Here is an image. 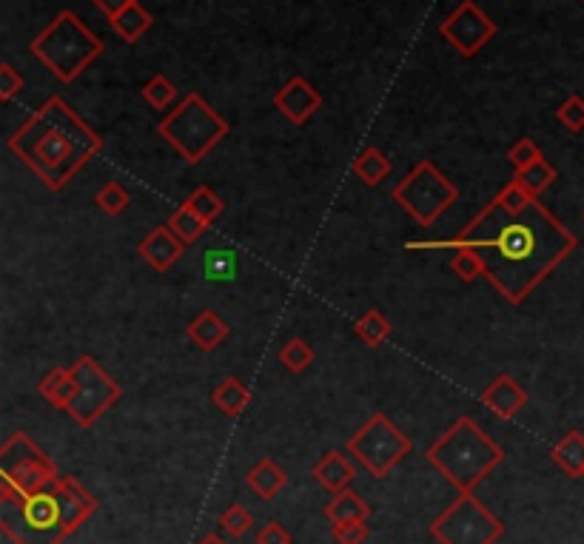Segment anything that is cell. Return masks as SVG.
<instances>
[{"label":"cell","mask_w":584,"mask_h":544,"mask_svg":"<svg viewBox=\"0 0 584 544\" xmlns=\"http://www.w3.org/2000/svg\"><path fill=\"white\" fill-rule=\"evenodd\" d=\"M556 177H559L556 166H553V163H547L545 157H542L539 163H533V166H528V169L516 171V177H513V180H516V183H522V188L528 191L530 197H536V200H539V194L556 183Z\"/></svg>","instance_id":"26"},{"label":"cell","mask_w":584,"mask_h":544,"mask_svg":"<svg viewBox=\"0 0 584 544\" xmlns=\"http://www.w3.org/2000/svg\"><path fill=\"white\" fill-rule=\"evenodd\" d=\"M197 544H226V539H223V536H217V533H211V536H206V539H200Z\"/></svg>","instance_id":"42"},{"label":"cell","mask_w":584,"mask_h":544,"mask_svg":"<svg viewBox=\"0 0 584 544\" xmlns=\"http://www.w3.org/2000/svg\"><path fill=\"white\" fill-rule=\"evenodd\" d=\"M6 146L49 191H63L103 151V137L63 97H49Z\"/></svg>","instance_id":"2"},{"label":"cell","mask_w":584,"mask_h":544,"mask_svg":"<svg viewBox=\"0 0 584 544\" xmlns=\"http://www.w3.org/2000/svg\"><path fill=\"white\" fill-rule=\"evenodd\" d=\"M254 525V516H251V510L243 505H231L228 510H223V516H220V530L228 533L231 539H240L245 536L248 530Z\"/></svg>","instance_id":"33"},{"label":"cell","mask_w":584,"mask_h":544,"mask_svg":"<svg viewBox=\"0 0 584 544\" xmlns=\"http://www.w3.org/2000/svg\"><path fill=\"white\" fill-rule=\"evenodd\" d=\"M157 132L186 163L197 166L228 137V123L200 94H186L183 103L163 117Z\"/></svg>","instance_id":"6"},{"label":"cell","mask_w":584,"mask_h":544,"mask_svg":"<svg viewBox=\"0 0 584 544\" xmlns=\"http://www.w3.org/2000/svg\"><path fill=\"white\" fill-rule=\"evenodd\" d=\"M582 217H584V214H582Z\"/></svg>","instance_id":"44"},{"label":"cell","mask_w":584,"mask_h":544,"mask_svg":"<svg viewBox=\"0 0 584 544\" xmlns=\"http://www.w3.org/2000/svg\"><path fill=\"white\" fill-rule=\"evenodd\" d=\"M354 174H357L365 186H379V183H385L388 174H391V160H388L379 149L368 146V149H362L357 154V160H354Z\"/></svg>","instance_id":"25"},{"label":"cell","mask_w":584,"mask_h":544,"mask_svg":"<svg viewBox=\"0 0 584 544\" xmlns=\"http://www.w3.org/2000/svg\"><path fill=\"white\" fill-rule=\"evenodd\" d=\"M396 206L411 214L419 226H434L436 220L459 200V188L436 169L431 160H422L408 177H402L394 188Z\"/></svg>","instance_id":"7"},{"label":"cell","mask_w":584,"mask_h":544,"mask_svg":"<svg viewBox=\"0 0 584 544\" xmlns=\"http://www.w3.org/2000/svg\"><path fill=\"white\" fill-rule=\"evenodd\" d=\"M274 106L280 109L288 123L305 126L322 109V94L305 77H291L283 89L274 94Z\"/></svg>","instance_id":"13"},{"label":"cell","mask_w":584,"mask_h":544,"mask_svg":"<svg viewBox=\"0 0 584 544\" xmlns=\"http://www.w3.org/2000/svg\"><path fill=\"white\" fill-rule=\"evenodd\" d=\"M186 206L206 223V226H211L220 214H223V208H226V203L217 197V191L214 188H208V186H200V188H194L189 194V200H186Z\"/></svg>","instance_id":"28"},{"label":"cell","mask_w":584,"mask_h":544,"mask_svg":"<svg viewBox=\"0 0 584 544\" xmlns=\"http://www.w3.org/2000/svg\"><path fill=\"white\" fill-rule=\"evenodd\" d=\"M451 271L462 282H473L476 277H485V265L479 260V254H473L468 248L456 251L451 260Z\"/></svg>","instance_id":"35"},{"label":"cell","mask_w":584,"mask_h":544,"mask_svg":"<svg viewBox=\"0 0 584 544\" xmlns=\"http://www.w3.org/2000/svg\"><path fill=\"white\" fill-rule=\"evenodd\" d=\"M95 206L100 208L103 214H109V217H120L126 208L132 206V194L120 186V183H106V186L95 194Z\"/></svg>","instance_id":"31"},{"label":"cell","mask_w":584,"mask_h":544,"mask_svg":"<svg viewBox=\"0 0 584 544\" xmlns=\"http://www.w3.org/2000/svg\"><path fill=\"white\" fill-rule=\"evenodd\" d=\"M331 536H334L337 544H365L368 536H371V530H368L365 522H342V525H334Z\"/></svg>","instance_id":"38"},{"label":"cell","mask_w":584,"mask_h":544,"mask_svg":"<svg viewBox=\"0 0 584 544\" xmlns=\"http://www.w3.org/2000/svg\"><path fill=\"white\" fill-rule=\"evenodd\" d=\"M508 160L513 169L522 171L542 160V149H539L530 137H522V140H516V143L508 149Z\"/></svg>","instance_id":"37"},{"label":"cell","mask_w":584,"mask_h":544,"mask_svg":"<svg viewBox=\"0 0 584 544\" xmlns=\"http://www.w3.org/2000/svg\"><path fill=\"white\" fill-rule=\"evenodd\" d=\"M186 334H189V339L200 348V351H217L223 342L228 339V334H231V328H228V322L217 311H211V308H206V311H200L197 317L191 319L189 328H186Z\"/></svg>","instance_id":"17"},{"label":"cell","mask_w":584,"mask_h":544,"mask_svg":"<svg viewBox=\"0 0 584 544\" xmlns=\"http://www.w3.org/2000/svg\"><path fill=\"white\" fill-rule=\"evenodd\" d=\"M0 476L6 485L23 493V496H32L40 490L52 488L60 473L57 465L40 451L38 442L29 436V433H12L3 448H0Z\"/></svg>","instance_id":"10"},{"label":"cell","mask_w":584,"mask_h":544,"mask_svg":"<svg viewBox=\"0 0 584 544\" xmlns=\"http://www.w3.org/2000/svg\"><path fill=\"white\" fill-rule=\"evenodd\" d=\"M553 462L565 470L570 479H582L584 473V433L570 431L565 433L556 445H553Z\"/></svg>","instance_id":"20"},{"label":"cell","mask_w":584,"mask_h":544,"mask_svg":"<svg viewBox=\"0 0 584 544\" xmlns=\"http://www.w3.org/2000/svg\"><path fill=\"white\" fill-rule=\"evenodd\" d=\"M29 49L57 80L72 83L106 52V43L80 20V15H75L72 9H63L29 43Z\"/></svg>","instance_id":"5"},{"label":"cell","mask_w":584,"mask_h":544,"mask_svg":"<svg viewBox=\"0 0 584 544\" xmlns=\"http://www.w3.org/2000/svg\"><path fill=\"white\" fill-rule=\"evenodd\" d=\"M72 371H75L77 391L66 413L75 419L80 428H92L103 413L112 411L114 405L120 402L123 388L103 371V365L95 357L75 359Z\"/></svg>","instance_id":"11"},{"label":"cell","mask_w":584,"mask_h":544,"mask_svg":"<svg viewBox=\"0 0 584 544\" xmlns=\"http://www.w3.org/2000/svg\"><path fill=\"white\" fill-rule=\"evenodd\" d=\"M411 448V439L385 413H374L348 442V453L357 456L359 465L374 479H385L411 453Z\"/></svg>","instance_id":"9"},{"label":"cell","mask_w":584,"mask_h":544,"mask_svg":"<svg viewBox=\"0 0 584 544\" xmlns=\"http://www.w3.org/2000/svg\"><path fill=\"white\" fill-rule=\"evenodd\" d=\"M439 544H496L505 536V525L473 493H459L431 525Z\"/></svg>","instance_id":"8"},{"label":"cell","mask_w":584,"mask_h":544,"mask_svg":"<svg viewBox=\"0 0 584 544\" xmlns=\"http://www.w3.org/2000/svg\"><path fill=\"white\" fill-rule=\"evenodd\" d=\"M18 92H23V75L12 63H0V100L9 103Z\"/></svg>","instance_id":"39"},{"label":"cell","mask_w":584,"mask_h":544,"mask_svg":"<svg viewBox=\"0 0 584 544\" xmlns=\"http://www.w3.org/2000/svg\"><path fill=\"white\" fill-rule=\"evenodd\" d=\"M132 3H137V0H95V6L106 15V18L112 20V18H117L123 9H129Z\"/></svg>","instance_id":"41"},{"label":"cell","mask_w":584,"mask_h":544,"mask_svg":"<svg viewBox=\"0 0 584 544\" xmlns=\"http://www.w3.org/2000/svg\"><path fill=\"white\" fill-rule=\"evenodd\" d=\"M434 465L459 493H473L493 470L502 465L505 451L482 431L471 416H459L448 431L425 451Z\"/></svg>","instance_id":"4"},{"label":"cell","mask_w":584,"mask_h":544,"mask_svg":"<svg viewBox=\"0 0 584 544\" xmlns=\"http://www.w3.org/2000/svg\"><path fill=\"white\" fill-rule=\"evenodd\" d=\"M151 23H154L151 12L149 9H143V6H140V0H137V3H132L129 9H123L117 18H112V29L120 35V38L126 40V43H137V40L149 32Z\"/></svg>","instance_id":"23"},{"label":"cell","mask_w":584,"mask_h":544,"mask_svg":"<svg viewBox=\"0 0 584 544\" xmlns=\"http://www.w3.org/2000/svg\"><path fill=\"white\" fill-rule=\"evenodd\" d=\"M203 274H206V280L214 282L234 280L237 277V257H234V251H228V248L208 251L206 260H203Z\"/></svg>","instance_id":"29"},{"label":"cell","mask_w":584,"mask_h":544,"mask_svg":"<svg viewBox=\"0 0 584 544\" xmlns=\"http://www.w3.org/2000/svg\"><path fill=\"white\" fill-rule=\"evenodd\" d=\"M245 485L254 490L263 502H271L288 485V476L274 459H260L254 468L245 473Z\"/></svg>","instance_id":"19"},{"label":"cell","mask_w":584,"mask_h":544,"mask_svg":"<svg viewBox=\"0 0 584 544\" xmlns=\"http://www.w3.org/2000/svg\"><path fill=\"white\" fill-rule=\"evenodd\" d=\"M439 35L462 57H473L496 38V23L473 0H462L451 15L439 23Z\"/></svg>","instance_id":"12"},{"label":"cell","mask_w":584,"mask_h":544,"mask_svg":"<svg viewBox=\"0 0 584 544\" xmlns=\"http://www.w3.org/2000/svg\"><path fill=\"white\" fill-rule=\"evenodd\" d=\"M582 3H584V0H582Z\"/></svg>","instance_id":"45"},{"label":"cell","mask_w":584,"mask_h":544,"mask_svg":"<svg viewBox=\"0 0 584 544\" xmlns=\"http://www.w3.org/2000/svg\"><path fill=\"white\" fill-rule=\"evenodd\" d=\"M280 362L285 365V371L291 374H305L314 362V348L305 342V339H288L283 348H280Z\"/></svg>","instance_id":"30"},{"label":"cell","mask_w":584,"mask_h":544,"mask_svg":"<svg viewBox=\"0 0 584 544\" xmlns=\"http://www.w3.org/2000/svg\"><path fill=\"white\" fill-rule=\"evenodd\" d=\"M354 334H357L359 342H365L368 348H379L382 342H388V337L394 334V325H391V319L385 317L379 308H371V311H365V314L354 322Z\"/></svg>","instance_id":"24"},{"label":"cell","mask_w":584,"mask_h":544,"mask_svg":"<svg viewBox=\"0 0 584 544\" xmlns=\"http://www.w3.org/2000/svg\"><path fill=\"white\" fill-rule=\"evenodd\" d=\"M556 120H559L570 134L584 132V97L570 94L565 103L556 109Z\"/></svg>","instance_id":"34"},{"label":"cell","mask_w":584,"mask_h":544,"mask_svg":"<svg viewBox=\"0 0 584 544\" xmlns=\"http://www.w3.org/2000/svg\"><path fill=\"white\" fill-rule=\"evenodd\" d=\"M166 223H169L171 231H174V234H177V237H180L186 245L197 243V240L206 234V228H208L206 223H203V220H200V217L186 206V203L177 208V211H171V217L166 220Z\"/></svg>","instance_id":"27"},{"label":"cell","mask_w":584,"mask_h":544,"mask_svg":"<svg viewBox=\"0 0 584 544\" xmlns=\"http://www.w3.org/2000/svg\"><path fill=\"white\" fill-rule=\"evenodd\" d=\"M257 544H291V533L280 522H268L257 533Z\"/></svg>","instance_id":"40"},{"label":"cell","mask_w":584,"mask_h":544,"mask_svg":"<svg viewBox=\"0 0 584 544\" xmlns=\"http://www.w3.org/2000/svg\"><path fill=\"white\" fill-rule=\"evenodd\" d=\"M408 251L468 248L479 254L488 282L510 302H525L579 248V237L553 211L533 200L522 214H508L496 200L482 208L453 240H414Z\"/></svg>","instance_id":"1"},{"label":"cell","mask_w":584,"mask_h":544,"mask_svg":"<svg viewBox=\"0 0 584 544\" xmlns=\"http://www.w3.org/2000/svg\"><path fill=\"white\" fill-rule=\"evenodd\" d=\"M214 405H217V411L226 413V416H240V413L248 408V402H251V391H248V385H245L243 379H237V376H226L217 388H214Z\"/></svg>","instance_id":"22"},{"label":"cell","mask_w":584,"mask_h":544,"mask_svg":"<svg viewBox=\"0 0 584 544\" xmlns=\"http://www.w3.org/2000/svg\"><path fill=\"white\" fill-rule=\"evenodd\" d=\"M482 405L499 419H513L528 405V391L513 379L510 374H499L488 388L482 391Z\"/></svg>","instance_id":"15"},{"label":"cell","mask_w":584,"mask_h":544,"mask_svg":"<svg viewBox=\"0 0 584 544\" xmlns=\"http://www.w3.org/2000/svg\"><path fill=\"white\" fill-rule=\"evenodd\" d=\"M97 499L75 476H60L52 488L23 496L0 488V530L15 544H63L92 519Z\"/></svg>","instance_id":"3"},{"label":"cell","mask_w":584,"mask_h":544,"mask_svg":"<svg viewBox=\"0 0 584 544\" xmlns=\"http://www.w3.org/2000/svg\"><path fill=\"white\" fill-rule=\"evenodd\" d=\"M314 479L320 482L322 488L331 490V493H342V490L351 488V482H354V476H357V470L351 465V459L345 456L342 451H328L322 456L320 462L314 465Z\"/></svg>","instance_id":"16"},{"label":"cell","mask_w":584,"mask_h":544,"mask_svg":"<svg viewBox=\"0 0 584 544\" xmlns=\"http://www.w3.org/2000/svg\"><path fill=\"white\" fill-rule=\"evenodd\" d=\"M325 516H328L331 525H342V522H368L371 505L362 502V496L348 488L342 490V493H334V499L325 507Z\"/></svg>","instance_id":"21"},{"label":"cell","mask_w":584,"mask_h":544,"mask_svg":"<svg viewBox=\"0 0 584 544\" xmlns=\"http://www.w3.org/2000/svg\"><path fill=\"white\" fill-rule=\"evenodd\" d=\"M186 248H189V245L183 243V240L171 231L169 223H163V226L151 228L149 234H146V240L137 245V254H140L154 271H169L171 265L183 257Z\"/></svg>","instance_id":"14"},{"label":"cell","mask_w":584,"mask_h":544,"mask_svg":"<svg viewBox=\"0 0 584 544\" xmlns=\"http://www.w3.org/2000/svg\"><path fill=\"white\" fill-rule=\"evenodd\" d=\"M493 200H496L499 206L505 208L508 214H522V211H525V208H528L530 203L536 200V197H530L528 191L522 188V183L510 180L508 186L502 188V191H499V194H496Z\"/></svg>","instance_id":"36"},{"label":"cell","mask_w":584,"mask_h":544,"mask_svg":"<svg viewBox=\"0 0 584 544\" xmlns=\"http://www.w3.org/2000/svg\"><path fill=\"white\" fill-rule=\"evenodd\" d=\"M143 97H146L149 106H154L157 112H163L177 100V89H174V83L166 75H154L143 83Z\"/></svg>","instance_id":"32"},{"label":"cell","mask_w":584,"mask_h":544,"mask_svg":"<svg viewBox=\"0 0 584 544\" xmlns=\"http://www.w3.org/2000/svg\"><path fill=\"white\" fill-rule=\"evenodd\" d=\"M582 479H584V473H582Z\"/></svg>","instance_id":"43"},{"label":"cell","mask_w":584,"mask_h":544,"mask_svg":"<svg viewBox=\"0 0 584 544\" xmlns=\"http://www.w3.org/2000/svg\"><path fill=\"white\" fill-rule=\"evenodd\" d=\"M77 391V379L75 371H72V365L66 368V365H60V368H52L49 374L40 379L38 385V394L49 402V405H55L57 411H66L69 408V402L75 399Z\"/></svg>","instance_id":"18"}]
</instances>
